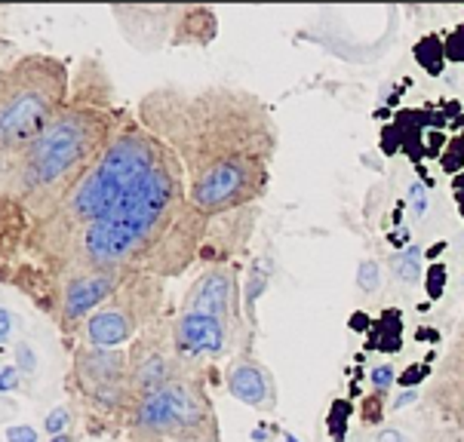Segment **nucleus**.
<instances>
[{
    "label": "nucleus",
    "instance_id": "f257e3e1",
    "mask_svg": "<svg viewBox=\"0 0 464 442\" xmlns=\"http://www.w3.org/2000/svg\"><path fill=\"white\" fill-rule=\"evenodd\" d=\"M141 126L185 166L188 200L200 216L246 207L265 194L274 123L249 92L154 90L141 105Z\"/></svg>",
    "mask_w": 464,
    "mask_h": 442
},
{
    "label": "nucleus",
    "instance_id": "f03ea898",
    "mask_svg": "<svg viewBox=\"0 0 464 442\" xmlns=\"http://www.w3.org/2000/svg\"><path fill=\"white\" fill-rule=\"evenodd\" d=\"M194 218H207L188 200L185 166L160 154L117 207L90 225L68 252V280L86 274H179L191 262Z\"/></svg>",
    "mask_w": 464,
    "mask_h": 442
},
{
    "label": "nucleus",
    "instance_id": "7ed1b4c3",
    "mask_svg": "<svg viewBox=\"0 0 464 442\" xmlns=\"http://www.w3.org/2000/svg\"><path fill=\"white\" fill-rule=\"evenodd\" d=\"M114 136L117 120L105 101H68L34 141L4 154L6 212L15 209L34 221L53 216Z\"/></svg>",
    "mask_w": 464,
    "mask_h": 442
},
{
    "label": "nucleus",
    "instance_id": "20e7f679",
    "mask_svg": "<svg viewBox=\"0 0 464 442\" xmlns=\"http://www.w3.org/2000/svg\"><path fill=\"white\" fill-rule=\"evenodd\" d=\"M163 151H167V145L151 136L141 123L117 130L111 145L96 157V163L86 169L74 191L62 200V207L41 221L37 240L53 243L50 252H62V243H68L71 252L86 227L108 216L117 207V200L160 160Z\"/></svg>",
    "mask_w": 464,
    "mask_h": 442
},
{
    "label": "nucleus",
    "instance_id": "39448f33",
    "mask_svg": "<svg viewBox=\"0 0 464 442\" xmlns=\"http://www.w3.org/2000/svg\"><path fill=\"white\" fill-rule=\"evenodd\" d=\"M68 105V65L53 55H22L4 71L0 141L13 154L34 141Z\"/></svg>",
    "mask_w": 464,
    "mask_h": 442
},
{
    "label": "nucleus",
    "instance_id": "423d86ee",
    "mask_svg": "<svg viewBox=\"0 0 464 442\" xmlns=\"http://www.w3.org/2000/svg\"><path fill=\"white\" fill-rule=\"evenodd\" d=\"M136 424L145 433L169 437L176 442H218V421L212 402L200 381H194L191 375L176 378V381L141 397Z\"/></svg>",
    "mask_w": 464,
    "mask_h": 442
},
{
    "label": "nucleus",
    "instance_id": "0eeeda50",
    "mask_svg": "<svg viewBox=\"0 0 464 442\" xmlns=\"http://www.w3.org/2000/svg\"><path fill=\"white\" fill-rule=\"evenodd\" d=\"M160 304V280L148 274H130L117 295L102 311L86 320V338L90 347H121L145 326V313H157Z\"/></svg>",
    "mask_w": 464,
    "mask_h": 442
},
{
    "label": "nucleus",
    "instance_id": "6e6552de",
    "mask_svg": "<svg viewBox=\"0 0 464 442\" xmlns=\"http://www.w3.org/2000/svg\"><path fill=\"white\" fill-rule=\"evenodd\" d=\"M185 311L191 313H209V317L222 320L227 329L240 320V298H237V280L227 264L209 267L207 274L198 276L185 295Z\"/></svg>",
    "mask_w": 464,
    "mask_h": 442
},
{
    "label": "nucleus",
    "instance_id": "1a4fd4ad",
    "mask_svg": "<svg viewBox=\"0 0 464 442\" xmlns=\"http://www.w3.org/2000/svg\"><path fill=\"white\" fill-rule=\"evenodd\" d=\"M77 375L92 397L114 402L123 384L130 387V360L108 347H83L77 353Z\"/></svg>",
    "mask_w": 464,
    "mask_h": 442
},
{
    "label": "nucleus",
    "instance_id": "9d476101",
    "mask_svg": "<svg viewBox=\"0 0 464 442\" xmlns=\"http://www.w3.org/2000/svg\"><path fill=\"white\" fill-rule=\"evenodd\" d=\"M182 360H179L176 347H160L154 341H145L139 338V344L132 347V357H130V390L141 393H154L157 387L176 381L182 378Z\"/></svg>",
    "mask_w": 464,
    "mask_h": 442
},
{
    "label": "nucleus",
    "instance_id": "9b49d317",
    "mask_svg": "<svg viewBox=\"0 0 464 442\" xmlns=\"http://www.w3.org/2000/svg\"><path fill=\"white\" fill-rule=\"evenodd\" d=\"M227 332L231 329L209 313L182 311V317L172 326V347L179 351V357H222Z\"/></svg>",
    "mask_w": 464,
    "mask_h": 442
},
{
    "label": "nucleus",
    "instance_id": "f8f14e48",
    "mask_svg": "<svg viewBox=\"0 0 464 442\" xmlns=\"http://www.w3.org/2000/svg\"><path fill=\"white\" fill-rule=\"evenodd\" d=\"M123 280H127V274H86L68 280L65 295H62V320H65V326H74L92 307L105 304L123 286Z\"/></svg>",
    "mask_w": 464,
    "mask_h": 442
},
{
    "label": "nucleus",
    "instance_id": "ddd939ff",
    "mask_svg": "<svg viewBox=\"0 0 464 442\" xmlns=\"http://www.w3.org/2000/svg\"><path fill=\"white\" fill-rule=\"evenodd\" d=\"M227 390H231L234 399L246 402V406H253V408H262V412H271L274 402H277L271 372H267L262 362H253V360H240L237 366L231 369V375H227Z\"/></svg>",
    "mask_w": 464,
    "mask_h": 442
},
{
    "label": "nucleus",
    "instance_id": "4468645a",
    "mask_svg": "<svg viewBox=\"0 0 464 442\" xmlns=\"http://www.w3.org/2000/svg\"><path fill=\"white\" fill-rule=\"evenodd\" d=\"M391 267H394V276L400 283H415L421 276L419 249H406L403 255H397L394 262H391Z\"/></svg>",
    "mask_w": 464,
    "mask_h": 442
},
{
    "label": "nucleus",
    "instance_id": "2eb2a0df",
    "mask_svg": "<svg viewBox=\"0 0 464 442\" xmlns=\"http://www.w3.org/2000/svg\"><path fill=\"white\" fill-rule=\"evenodd\" d=\"M357 286L363 292H375L379 289V264L375 262H363L357 271Z\"/></svg>",
    "mask_w": 464,
    "mask_h": 442
},
{
    "label": "nucleus",
    "instance_id": "dca6fc26",
    "mask_svg": "<svg viewBox=\"0 0 464 442\" xmlns=\"http://www.w3.org/2000/svg\"><path fill=\"white\" fill-rule=\"evenodd\" d=\"M15 362H19V372H25V375L37 372V357H34V351H31L25 341L15 344Z\"/></svg>",
    "mask_w": 464,
    "mask_h": 442
},
{
    "label": "nucleus",
    "instance_id": "f3484780",
    "mask_svg": "<svg viewBox=\"0 0 464 442\" xmlns=\"http://www.w3.org/2000/svg\"><path fill=\"white\" fill-rule=\"evenodd\" d=\"M265 286H267V280H265L262 274H253V276H249V283H246V311H249V313H253L256 298L262 295Z\"/></svg>",
    "mask_w": 464,
    "mask_h": 442
},
{
    "label": "nucleus",
    "instance_id": "a211bd4d",
    "mask_svg": "<svg viewBox=\"0 0 464 442\" xmlns=\"http://www.w3.org/2000/svg\"><path fill=\"white\" fill-rule=\"evenodd\" d=\"M68 408H56L50 418H46V424H44V430L46 433H53V437H62V428H68Z\"/></svg>",
    "mask_w": 464,
    "mask_h": 442
},
{
    "label": "nucleus",
    "instance_id": "6ab92c4d",
    "mask_svg": "<svg viewBox=\"0 0 464 442\" xmlns=\"http://www.w3.org/2000/svg\"><path fill=\"white\" fill-rule=\"evenodd\" d=\"M372 384H375V390H388V387L394 384V366H375Z\"/></svg>",
    "mask_w": 464,
    "mask_h": 442
},
{
    "label": "nucleus",
    "instance_id": "aec40b11",
    "mask_svg": "<svg viewBox=\"0 0 464 442\" xmlns=\"http://www.w3.org/2000/svg\"><path fill=\"white\" fill-rule=\"evenodd\" d=\"M409 200H412V209H415V218L424 216V209H428V194H424V187L415 181L412 187H409Z\"/></svg>",
    "mask_w": 464,
    "mask_h": 442
},
{
    "label": "nucleus",
    "instance_id": "412c9836",
    "mask_svg": "<svg viewBox=\"0 0 464 442\" xmlns=\"http://www.w3.org/2000/svg\"><path fill=\"white\" fill-rule=\"evenodd\" d=\"M375 442H412V437H409L403 428H394V424H391V428H382L375 433Z\"/></svg>",
    "mask_w": 464,
    "mask_h": 442
},
{
    "label": "nucleus",
    "instance_id": "4be33fe9",
    "mask_svg": "<svg viewBox=\"0 0 464 442\" xmlns=\"http://www.w3.org/2000/svg\"><path fill=\"white\" fill-rule=\"evenodd\" d=\"M6 442H37V430L22 424V428H10L6 430Z\"/></svg>",
    "mask_w": 464,
    "mask_h": 442
},
{
    "label": "nucleus",
    "instance_id": "5701e85b",
    "mask_svg": "<svg viewBox=\"0 0 464 442\" xmlns=\"http://www.w3.org/2000/svg\"><path fill=\"white\" fill-rule=\"evenodd\" d=\"M22 381V372H15V366H4V393H13Z\"/></svg>",
    "mask_w": 464,
    "mask_h": 442
},
{
    "label": "nucleus",
    "instance_id": "b1692460",
    "mask_svg": "<svg viewBox=\"0 0 464 442\" xmlns=\"http://www.w3.org/2000/svg\"><path fill=\"white\" fill-rule=\"evenodd\" d=\"M0 338H4V344L13 338V311H6V307L0 313Z\"/></svg>",
    "mask_w": 464,
    "mask_h": 442
},
{
    "label": "nucleus",
    "instance_id": "393cba45",
    "mask_svg": "<svg viewBox=\"0 0 464 442\" xmlns=\"http://www.w3.org/2000/svg\"><path fill=\"white\" fill-rule=\"evenodd\" d=\"M437 442H464V428H455L452 433H443V437H434Z\"/></svg>",
    "mask_w": 464,
    "mask_h": 442
},
{
    "label": "nucleus",
    "instance_id": "a878e982",
    "mask_svg": "<svg viewBox=\"0 0 464 442\" xmlns=\"http://www.w3.org/2000/svg\"><path fill=\"white\" fill-rule=\"evenodd\" d=\"M50 442H71V437H68V433H62V437H53Z\"/></svg>",
    "mask_w": 464,
    "mask_h": 442
},
{
    "label": "nucleus",
    "instance_id": "bb28decb",
    "mask_svg": "<svg viewBox=\"0 0 464 442\" xmlns=\"http://www.w3.org/2000/svg\"><path fill=\"white\" fill-rule=\"evenodd\" d=\"M286 442H295V437H289V433H286Z\"/></svg>",
    "mask_w": 464,
    "mask_h": 442
}]
</instances>
